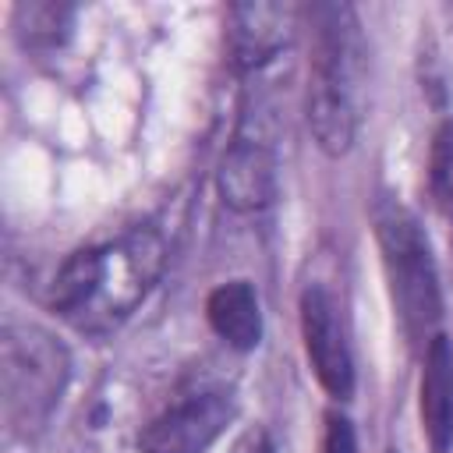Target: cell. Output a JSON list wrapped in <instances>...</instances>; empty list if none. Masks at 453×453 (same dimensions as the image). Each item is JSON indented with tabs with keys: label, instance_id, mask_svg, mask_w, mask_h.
<instances>
[{
	"label": "cell",
	"instance_id": "4",
	"mask_svg": "<svg viewBox=\"0 0 453 453\" xmlns=\"http://www.w3.org/2000/svg\"><path fill=\"white\" fill-rule=\"evenodd\" d=\"M4 414L14 428L46 421L67 382V350L39 326L4 329Z\"/></svg>",
	"mask_w": 453,
	"mask_h": 453
},
{
	"label": "cell",
	"instance_id": "7",
	"mask_svg": "<svg viewBox=\"0 0 453 453\" xmlns=\"http://www.w3.org/2000/svg\"><path fill=\"white\" fill-rule=\"evenodd\" d=\"M219 195L230 209L237 212H258L276 198V156L273 145L255 131L248 134L244 127L230 142L219 173H216Z\"/></svg>",
	"mask_w": 453,
	"mask_h": 453
},
{
	"label": "cell",
	"instance_id": "12",
	"mask_svg": "<svg viewBox=\"0 0 453 453\" xmlns=\"http://www.w3.org/2000/svg\"><path fill=\"white\" fill-rule=\"evenodd\" d=\"M322 453H357L354 442V428L343 414H329L326 418V439H322Z\"/></svg>",
	"mask_w": 453,
	"mask_h": 453
},
{
	"label": "cell",
	"instance_id": "1",
	"mask_svg": "<svg viewBox=\"0 0 453 453\" xmlns=\"http://www.w3.org/2000/svg\"><path fill=\"white\" fill-rule=\"evenodd\" d=\"M166 244L159 230L134 226L106 244L74 251L53 276L50 308L85 336L113 333L163 273Z\"/></svg>",
	"mask_w": 453,
	"mask_h": 453
},
{
	"label": "cell",
	"instance_id": "3",
	"mask_svg": "<svg viewBox=\"0 0 453 453\" xmlns=\"http://www.w3.org/2000/svg\"><path fill=\"white\" fill-rule=\"evenodd\" d=\"M375 237L382 248V269L389 280V297L400 319V329L411 343H425L435 336L442 319L439 273L421 223L403 205H382L375 212Z\"/></svg>",
	"mask_w": 453,
	"mask_h": 453
},
{
	"label": "cell",
	"instance_id": "13",
	"mask_svg": "<svg viewBox=\"0 0 453 453\" xmlns=\"http://www.w3.org/2000/svg\"><path fill=\"white\" fill-rule=\"evenodd\" d=\"M230 453H273V446H269V435L262 428H248L244 435H237Z\"/></svg>",
	"mask_w": 453,
	"mask_h": 453
},
{
	"label": "cell",
	"instance_id": "8",
	"mask_svg": "<svg viewBox=\"0 0 453 453\" xmlns=\"http://www.w3.org/2000/svg\"><path fill=\"white\" fill-rule=\"evenodd\" d=\"M297 25V11L290 4H237L230 7L226 46L237 67H258L276 57Z\"/></svg>",
	"mask_w": 453,
	"mask_h": 453
},
{
	"label": "cell",
	"instance_id": "5",
	"mask_svg": "<svg viewBox=\"0 0 453 453\" xmlns=\"http://www.w3.org/2000/svg\"><path fill=\"white\" fill-rule=\"evenodd\" d=\"M234 414H237L234 393L223 386H202V389L180 393L138 432V449L142 453H205L234 421Z\"/></svg>",
	"mask_w": 453,
	"mask_h": 453
},
{
	"label": "cell",
	"instance_id": "10",
	"mask_svg": "<svg viewBox=\"0 0 453 453\" xmlns=\"http://www.w3.org/2000/svg\"><path fill=\"white\" fill-rule=\"evenodd\" d=\"M205 319L212 333L230 343L234 350H251L262 336V311H258V294L248 280H230L219 283L205 297Z\"/></svg>",
	"mask_w": 453,
	"mask_h": 453
},
{
	"label": "cell",
	"instance_id": "2",
	"mask_svg": "<svg viewBox=\"0 0 453 453\" xmlns=\"http://www.w3.org/2000/svg\"><path fill=\"white\" fill-rule=\"evenodd\" d=\"M311 74H308V127L322 152L343 156L361 124L368 46L350 4L311 7Z\"/></svg>",
	"mask_w": 453,
	"mask_h": 453
},
{
	"label": "cell",
	"instance_id": "9",
	"mask_svg": "<svg viewBox=\"0 0 453 453\" xmlns=\"http://www.w3.org/2000/svg\"><path fill=\"white\" fill-rule=\"evenodd\" d=\"M421 432H425L432 453H449V446H453V347L442 333H435L425 347Z\"/></svg>",
	"mask_w": 453,
	"mask_h": 453
},
{
	"label": "cell",
	"instance_id": "11",
	"mask_svg": "<svg viewBox=\"0 0 453 453\" xmlns=\"http://www.w3.org/2000/svg\"><path fill=\"white\" fill-rule=\"evenodd\" d=\"M428 188L435 205L453 216V120H446L435 138H432V156H428Z\"/></svg>",
	"mask_w": 453,
	"mask_h": 453
},
{
	"label": "cell",
	"instance_id": "6",
	"mask_svg": "<svg viewBox=\"0 0 453 453\" xmlns=\"http://www.w3.org/2000/svg\"><path fill=\"white\" fill-rule=\"evenodd\" d=\"M301 336L322 389L336 400H347L354 389V361H350L340 304L322 283H311L301 294Z\"/></svg>",
	"mask_w": 453,
	"mask_h": 453
}]
</instances>
